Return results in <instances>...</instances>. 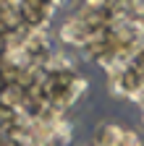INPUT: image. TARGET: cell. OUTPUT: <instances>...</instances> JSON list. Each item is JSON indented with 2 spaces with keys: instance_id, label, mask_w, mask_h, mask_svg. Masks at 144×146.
I'll use <instances>...</instances> for the list:
<instances>
[{
  "instance_id": "obj_1",
  "label": "cell",
  "mask_w": 144,
  "mask_h": 146,
  "mask_svg": "<svg viewBox=\"0 0 144 146\" xmlns=\"http://www.w3.org/2000/svg\"><path fill=\"white\" fill-rule=\"evenodd\" d=\"M19 13H21V24L26 29L47 31V29H52L50 24L55 21L58 3H47V0H24V3H19Z\"/></svg>"
}]
</instances>
